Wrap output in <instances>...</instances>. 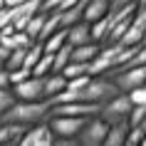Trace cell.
I'll list each match as a JSON object with an SVG mask.
<instances>
[{
    "label": "cell",
    "instance_id": "obj_6",
    "mask_svg": "<svg viewBox=\"0 0 146 146\" xmlns=\"http://www.w3.org/2000/svg\"><path fill=\"white\" fill-rule=\"evenodd\" d=\"M89 116H67V114H52L50 116V126L57 136H72L77 139L79 131L84 129Z\"/></svg>",
    "mask_w": 146,
    "mask_h": 146
},
{
    "label": "cell",
    "instance_id": "obj_10",
    "mask_svg": "<svg viewBox=\"0 0 146 146\" xmlns=\"http://www.w3.org/2000/svg\"><path fill=\"white\" fill-rule=\"evenodd\" d=\"M30 129V124L20 121H0V144L3 146H23V139Z\"/></svg>",
    "mask_w": 146,
    "mask_h": 146
},
{
    "label": "cell",
    "instance_id": "obj_9",
    "mask_svg": "<svg viewBox=\"0 0 146 146\" xmlns=\"http://www.w3.org/2000/svg\"><path fill=\"white\" fill-rule=\"evenodd\" d=\"M13 89H15L17 99H47L45 97V77H37V74L27 77L20 84H13Z\"/></svg>",
    "mask_w": 146,
    "mask_h": 146
},
{
    "label": "cell",
    "instance_id": "obj_13",
    "mask_svg": "<svg viewBox=\"0 0 146 146\" xmlns=\"http://www.w3.org/2000/svg\"><path fill=\"white\" fill-rule=\"evenodd\" d=\"M67 82H69V77L64 72H50V74H45V97L50 99L54 94L64 92L67 89Z\"/></svg>",
    "mask_w": 146,
    "mask_h": 146
},
{
    "label": "cell",
    "instance_id": "obj_7",
    "mask_svg": "<svg viewBox=\"0 0 146 146\" xmlns=\"http://www.w3.org/2000/svg\"><path fill=\"white\" fill-rule=\"evenodd\" d=\"M131 107H134L131 94L129 92H121V94H116L111 102H107V104L102 107V116H104L109 124H111V121H119V119H129Z\"/></svg>",
    "mask_w": 146,
    "mask_h": 146
},
{
    "label": "cell",
    "instance_id": "obj_11",
    "mask_svg": "<svg viewBox=\"0 0 146 146\" xmlns=\"http://www.w3.org/2000/svg\"><path fill=\"white\" fill-rule=\"evenodd\" d=\"M67 40H69V45H87V42H94L92 37V23L89 20H79V23L74 25H69L67 27Z\"/></svg>",
    "mask_w": 146,
    "mask_h": 146
},
{
    "label": "cell",
    "instance_id": "obj_18",
    "mask_svg": "<svg viewBox=\"0 0 146 146\" xmlns=\"http://www.w3.org/2000/svg\"><path fill=\"white\" fill-rule=\"evenodd\" d=\"M72 52H74V45H69V42L62 47V50L54 52V72H62V69L72 62Z\"/></svg>",
    "mask_w": 146,
    "mask_h": 146
},
{
    "label": "cell",
    "instance_id": "obj_26",
    "mask_svg": "<svg viewBox=\"0 0 146 146\" xmlns=\"http://www.w3.org/2000/svg\"><path fill=\"white\" fill-rule=\"evenodd\" d=\"M10 77H13V84H20V82H25L27 77H32V69H30V67L13 69V72H10Z\"/></svg>",
    "mask_w": 146,
    "mask_h": 146
},
{
    "label": "cell",
    "instance_id": "obj_17",
    "mask_svg": "<svg viewBox=\"0 0 146 146\" xmlns=\"http://www.w3.org/2000/svg\"><path fill=\"white\" fill-rule=\"evenodd\" d=\"M109 30H111V23H109V15H104V17H99V20H94L92 23V37H94V42H107V37H109Z\"/></svg>",
    "mask_w": 146,
    "mask_h": 146
},
{
    "label": "cell",
    "instance_id": "obj_16",
    "mask_svg": "<svg viewBox=\"0 0 146 146\" xmlns=\"http://www.w3.org/2000/svg\"><path fill=\"white\" fill-rule=\"evenodd\" d=\"M69 40H67V27H60L57 32H52L47 40H42V45H45V52H57V50H62V47L67 45Z\"/></svg>",
    "mask_w": 146,
    "mask_h": 146
},
{
    "label": "cell",
    "instance_id": "obj_15",
    "mask_svg": "<svg viewBox=\"0 0 146 146\" xmlns=\"http://www.w3.org/2000/svg\"><path fill=\"white\" fill-rule=\"evenodd\" d=\"M102 50V42H87V45H77L72 52V60L77 62H92Z\"/></svg>",
    "mask_w": 146,
    "mask_h": 146
},
{
    "label": "cell",
    "instance_id": "obj_2",
    "mask_svg": "<svg viewBox=\"0 0 146 146\" xmlns=\"http://www.w3.org/2000/svg\"><path fill=\"white\" fill-rule=\"evenodd\" d=\"M124 89L116 84V79L111 74H92V82L87 84V89L82 92V99L87 102H94V104H107L116 97V94H121Z\"/></svg>",
    "mask_w": 146,
    "mask_h": 146
},
{
    "label": "cell",
    "instance_id": "obj_20",
    "mask_svg": "<svg viewBox=\"0 0 146 146\" xmlns=\"http://www.w3.org/2000/svg\"><path fill=\"white\" fill-rule=\"evenodd\" d=\"M47 15H50V13L40 10L37 15L32 17L30 23H27V27H25V30H27V32L32 35V40H40V35H42V27H45V23H47Z\"/></svg>",
    "mask_w": 146,
    "mask_h": 146
},
{
    "label": "cell",
    "instance_id": "obj_25",
    "mask_svg": "<svg viewBox=\"0 0 146 146\" xmlns=\"http://www.w3.org/2000/svg\"><path fill=\"white\" fill-rule=\"evenodd\" d=\"M146 136V126H131L129 139H126V146H141Z\"/></svg>",
    "mask_w": 146,
    "mask_h": 146
},
{
    "label": "cell",
    "instance_id": "obj_24",
    "mask_svg": "<svg viewBox=\"0 0 146 146\" xmlns=\"http://www.w3.org/2000/svg\"><path fill=\"white\" fill-rule=\"evenodd\" d=\"M144 119H146V104H134V107H131V111H129L131 126H141V124H144Z\"/></svg>",
    "mask_w": 146,
    "mask_h": 146
},
{
    "label": "cell",
    "instance_id": "obj_4",
    "mask_svg": "<svg viewBox=\"0 0 146 146\" xmlns=\"http://www.w3.org/2000/svg\"><path fill=\"white\" fill-rule=\"evenodd\" d=\"M121 47H124L121 42H109V45H102L99 54L89 62V74H109V72L116 67V60H119Z\"/></svg>",
    "mask_w": 146,
    "mask_h": 146
},
{
    "label": "cell",
    "instance_id": "obj_29",
    "mask_svg": "<svg viewBox=\"0 0 146 146\" xmlns=\"http://www.w3.org/2000/svg\"><path fill=\"white\" fill-rule=\"evenodd\" d=\"M139 5H146V0H139Z\"/></svg>",
    "mask_w": 146,
    "mask_h": 146
},
{
    "label": "cell",
    "instance_id": "obj_27",
    "mask_svg": "<svg viewBox=\"0 0 146 146\" xmlns=\"http://www.w3.org/2000/svg\"><path fill=\"white\" fill-rule=\"evenodd\" d=\"M129 94H131V102H134V104H146V84L131 89Z\"/></svg>",
    "mask_w": 146,
    "mask_h": 146
},
{
    "label": "cell",
    "instance_id": "obj_5",
    "mask_svg": "<svg viewBox=\"0 0 146 146\" xmlns=\"http://www.w3.org/2000/svg\"><path fill=\"white\" fill-rule=\"evenodd\" d=\"M116 79V84L121 87L124 92H131L136 87L146 84V64H131V67H119L114 72H109Z\"/></svg>",
    "mask_w": 146,
    "mask_h": 146
},
{
    "label": "cell",
    "instance_id": "obj_21",
    "mask_svg": "<svg viewBox=\"0 0 146 146\" xmlns=\"http://www.w3.org/2000/svg\"><path fill=\"white\" fill-rule=\"evenodd\" d=\"M27 50H30V47H27ZM27 50H23V47H20V50H13V54H10L8 60L3 62V67L10 69V72H13V69L25 67V60H27Z\"/></svg>",
    "mask_w": 146,
    "mask_h": 146
},
{
    "label": "cell",
    "instance_id": "obj_1",
    "mask_svg": "<svg viewBox=\"0 0 146 146\" xmlns=\"http://www.w3.org/2000/svg\"><path fill=\"white\" fill-rule=\"evenodd\" d=\"M52 116V102L50 99H20L13 109L0 114V121H20V124H40Z\"/></svg>",
    "mask_w": 146,
    "mask_h": 146
},
{
    "label": "cell",
    "instance_id": "obj_23",
    "mask_svg": "<svg viewBox=\"0 0 146 146\" xmlns=\"http://www.w3.org/2000/svg\"><path fill=\"white\" fill-rule=\"evenodd\" d=\"M67 77H82V74H89V62H77V60H72L67 64V67L62 69Z\"/></svg>",
    "mask_w": 146,
    "mask_h": 146
},
{
    "label": "cell",
    "instance_id": "obj_3",
    "mask_svg": "<svg viewBox=\"0 0 146 146\" xmlns=\"http://www.w3.org/2000/svg\"><path fill=\"white\" fill-rule=\"evenodd\" d=\"M109 126L111 124L104 119L102 114H94L87 119L84 129L79 131V146H104L107 141V134H109Z\"/></svg>",
    "mask_w": 146,
    "mask_h": 146
},
{
    "label": "cell",
    "instance_id": "obj_30",
    "mask_svg": "<svg viewBox=\"0 0 146 146\" xmlns=\"http://www.w3.org/2000/svg\"><path fill=\"white\" fill-rule=\"evenodd\" d=\"M141 146H146V136H144V144H141Z\"/></svg>",
    "mask_w": 146,
    "mask_h": 146
},
{
    "label": "cell",
    "instance_id": "obj_8",
    "mask_svg": "<svg viewBox=\"0 0 146 146\" xmlns=\"http://www.w3.org/2000/svg\"><path fill=\"white\" fill-rule=\"evenodd\" d=\"M54 139H57V134L52 131L50 119H47V121L32 124L27 129V134L23 139V146H54Z\"/></svg>",
    "mask_w": 146,
    "mask_h": 146
},
{
    "label": "cell",
    "instance_id": "obj_22",
    "mask_svg": "<svg viewBox=\"0 0 146 146\" xmlns=\"http://www.w3.org/2000/svg\"><path fill=\"white\" fill-rule=\"evenodd\" d=\"M17 102L20 99H17L15 89H13V87H3V89H0V114H5L8 109H13Z\"/></svg>",
    "mask_w": 146,
    "mask_h": 146
},
{
    "label": "cell",
    "instance_id": "obj_28",
    "mask_svg": "<svg viewBox=\"0 0 146 146\" xmlns=\"http://www.w3.org/2000/svg\"><path fill=\"white\" fill-rule=\"evenodd\" d=\"M129 3H139V0H111V10H119L124 5H129Z\"/></svg>",
    "mask_w": 146,
    "mask_h": 146
},
{
    "label": "cell",
    "instance_id": "obj_14",
    "mask_svg": "<svg viewBox=\"0 0 146 146\" xmlns=\"http://www.w3.org/2000/svg\"><path fill=\"white\" fill-rule=\"evenodd\" d=\"M109 10H111V0H87L84 20L94 23V20H99V17L109 15Z\"/></svg>",
    "mask_w": 146,
    "mask_h": 146
},
{
    "label": "cell",
    "instance_id": "obj_19",
    "mask_svg": "<svg viewBox=\"0 0 146 146\" xmlns=\"http://www.w3.org/2000/svg\"><path fill=\"white\" fill-rule=\"evenodd\" d=\"M50 72H54V54L52 52H45L42 57H40V62L32 67V74L45 77V74H50Z\"/></svg>",
    "mask_w": 146,
    "mask_h": 146
},
{
    "label": "cell",
    "instance_id": "obj_12",
    "mask_svg": "<svg viewBox=\"0 0 146 146\" xmlns=\"http://www.w3.org/2000/svg\"><path fill=\"white\" fill-rule=\"evenodd\" d=\"M129 131H131V121H129V119H119V121H111L104 146H126Z\"/></svg>",
    "mask_w": 146,
    "mask_h": 146
},
{
    "label": "cell",
    "instance_id": "obj_31",
    "mask_svg": "<svg viewBox=\"0 0 146 146\" xmlns=\"http://www.w3.org/2000/svg\"><path fill=\"white\" fill-rule=\"evenodd\" d=\"M144 42H146V40H144Z\"/></svg>",
    "mask_w": 146,
    "mask_h": 146
}]
</instances>
